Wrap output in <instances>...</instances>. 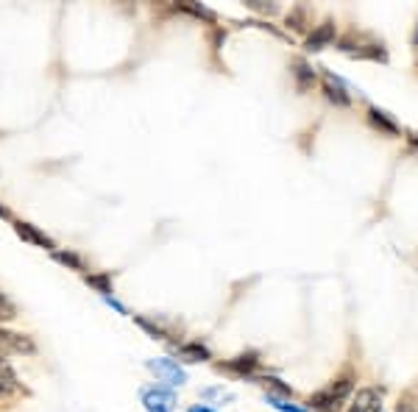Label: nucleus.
Segmentation results:
<instances>
[{"instance_id":"1","label":"nucleus","mask_w":418,"mask_h":412,"mask_svg":"<svg viewBox=\"0 0 418 412\" xmlns=\"http://www.w3.org/2000/svg\"><path fill=\"white\" fill-rule=\"evenodd\" d=\"M338 48L352 56V59H365V62H382L387 64L390 53H387L385 42L377 39L374 33L357 31V28H349L343 36H338Z\"/></svg>"},{"instance_id":"2","label":"nucleus","mask_w":418,"mask_h":412,"mask_svg":"<svg viewBox=\"0 0 418 412\" xmlns=\"http://www.w3.org/2000/svg\"><path fill=\"white\" fill-rule=\"evenodd\" d=\"M354 381L357 379H354L352 371L340 374L338 379H332L326 387H321L318 393H313V396L307 398V407L315 412H340L343 410V404L354 396Z\"/></svg>"},{"instance_id":"3","label":"nucleus","mask_w":418,"mask_h":412,"mask_svg":"<svg viewBox=\"0 0 418 412\" xmlns=\"http://www.w3.org/2000/svg\"><path fill=\"white\" fill-rule=\"evenodd\" d=\"M140 398H142V407L145 412H173L176 410V393L164 384H145L140 390Z\"/></svg>"},{"instance_id":"4","label":"nucleus","mask_w":418,"mask_h":412,"mask_svg":"<svg viewBox=\"0 0 418 412\" xmlns=\"http://www.w3.org/2000/svg\"><path fill=\"white\" fill-rule=\"evenodd\" d=\"M148 371L157 376V381H164L167 387H182V384L187 381L184 368H182L176 359H167V356H160V359H148Z\"/></svg>"},{"instance_id":"5","label":"nucleus","mask_w":418,"mask_h":412,"mask_svg":"<svg viewBox=\"0 0 418 412\" xmlns=\"http://www.w3.org/2000/svg\"><path fill=\"white\" fill-rule=\"evenodd\" d=\"M323 95L329 103H335L338 109H349L352 106V93H349V87H346V81L340 78V75H335L332 70H323Z\"/></svg>"},{"instance_id":"6","label":"nucleus","mask_w":418,"mask_h":412,"mask_svg":"<svg viewBox=\"0 0 418 412\" xmlns=\"http://www.w3.org/2000/svg\"><path fill=\"white\" fill-rule=\"evenodd\" d=\"M259 354L257 351H243L226 362H218V371H226V374H234V376H254L259 371Z\"/></svg>"},{"instance_id":"7","label":"nucleus","mask_w":418,"mask_h":412,"mask_svg":"<svg viewBox=\"0 0 418 412\" xmlns=\"http://www.w3.org/2000/svg\"><path fill=\"white\" fill-rule=\"evenodd\" d=\"M338 42V28H335V20H323L318 26H313V31L307 33V42H304V48L310 51V53H318L323 48H329V45H335Z\"/></svg>"},{"instance_id":"8","label":"nucleus","mask_w":418,"mask_h":412,"mask_svg":"<svg viewBox=\"0 0 418 412\" xmlns=\"http://www.w3.org/2000/svg\"><path fill=\"white\" fill-rule=\"evenodd\" d=\"M382 387H362L352 396L349 412H382Z\"/></svg>"},{"instance_id":"9","label":"nucleus","mask_w":418,"mask_h":412,"mask_svg":"<svg viewBox=\"0 0 418 412\" xmlns=\"http://www.w3.org/2000/svg\"><path fill=\"white\" fill-rule=\"evenodd\" d=\"M365 117H368V126L374 131H380V134H385V137H399L402 134V126L396 123V117L387 115L385 109H380V106H368Z\"/></svg>"},{"instance_id":"10","label":"nucleus","mask_w":418,"mask_h":412,"mask_svg":"<svg viewBox=\"0 0 418 412\" xmlns=\"http://www.w3.org/2000/svg\"><path fill=\"white\" fill-rule=\"evenodd\" d=\"M290 75H293V84H296L298 93H307V90L315 87V67L307 62V59H293Z\"/></svg>"},{"instance_id":"11","label":"nucleus","mask_w":418,"mask_h":412,"mask_svg":"<svg viewBox=\"0 0 418 412\" xmlns=\"http://www.w3.org/2000/svg\"><path fill=\"white\" fill-rule=\"evenodd\" d=\"M176 354H179V359L182 362H207V359H212V351L207 343H201V340H187V343H179L176 346Z\"/></svg>"},{"instance_id":"12","label":"nucleus","mask_w":418,"mask_h":412,"mask_svg":"<svg viewBox=\"0 0 418 412\" xmlns=\"http://www.w3.org/2000/svg\"><path fill=\"white\" fill-rule=\"evenodd\" d=\"M285 23H288V28H293V31L304 33L310 26H313V9L304 6V3L293 6V9L288 11V17H285Z\"/></svg>"},{"instance_id":"13","label":"nucleus","mask_w":418,"mask_h":412,"mask_svg":"<svg viewBox=\"0 0 418 412\" xmlns=\"http://www.w3.org/2000/svg\"><path fill=\"white\" fill-rule=\"evenodd\" d=\"M14 231L26 240V243H33V245H42V248H51V251H56V245L36 228V226H31V223H26V221H17L14 223Z\"/></svg>"},{"instance_id":"14","label":"nucleus","mask_w":418,"mask_h":412,"mask_svg":"<svg viewBox=\"0 0 418 412\" xmlns=\"http://www.w3.org/2000/svg\"><path fill=\"white\" fill-rule=\"evenodd\" d=\"M53 259H56V262H62V265H67V268H73V270H78V273H84V276H87V270H90V268H87V262H84V256L81 254H75V251H70V248H56V251H53Z\"/></svg>"},{"instance_id":"15","label":"nucleus","mask_w":418,"mask_h":412,"mask_svg":"<svg viewBox=\"0 0 418 412\" xmlns=\"http://www.w3.org/2000/svg\"><path fill=\"white\" fill-rule=\"evenodd\" d=\"M14 393H20V381L11 374V368L3 362V365H0V398H9V396H14Z\"/></svg>"},{"instance_id":"16","label":"nucleus","mask_w":418,"mask_h":412,"mask_svg":"<svg viewBox=\"0 0 418 412\" xmlns=\"http://www.w3.org/2000/svg\"><path fill=\"white\" fill-rule=\"evenodd\" d=\"M259 384L265 387V393H273V396H282V398H293V387H288L282 379L276 376H259Z\"/></svg>"},{"instance_id":"17","label":"nucleus","mask_w":418,"mask_h":412,"mask_svg":"<svg viewBox=\"0 0 418 412\" xmlns=\"http://www.w3.org/2000/svg\"><path fill=\"white\" fill-rule=\"evenodd\" d=\"M84 282L90 287H95L103 298H106V295H115V292H112V276H109V273H87Z\"/></svg>"},{"instance_id":"18","label":"nucleus","mask_w":418,"mask_h":412,"mask_svg":"<svg viewBox=\"0 0 418 412\" xmlns=\"http://www.w3.org/2000/svg\"><path fill=\"white\" fill-rule=\"evenodd\" d=\"M265 401H268L273 410H279V412H310L307 407H298V404H293V398H282V396H273V393H265Z\"/></svg>"},{"instance_id":"19","label":"nucleus","mask_w":418,"mask_h":412,"mask_svg":"<svg viewBox=\"0 0 418 412\" xmlns=\"http://www.w3.org/2000/svg\"><path fill=\"white\" fill-rule=\"evenodd\" d=\"M201 398H218L221 404L224 401H234V396L229 390H224V387H207V390H201Z\"/></svg>"},{"instance_id":"20","label":"nucleus","mask_w":418,"mask_h":412,"mask_svg":"<svg viewBox=\"0 0 418 412\" xmlns=\"http://www.w3.org/2000/svg\"><path fill=\"white\" fill-rule=\"evenodd\" d=\"M396 412H418V407H416V393H404V396H399Z\"/></svg>"},{"instance_id":"21","label":"nucleus","mask_w":418,"mask_h":412,"mask_svg":"<svg viewBox=\"0 0 418 412\" xmlns=\"http://www.w3.org/2000/svg\"><path fill=\"white\" fill-rule=\"evenodd\" d=\"M11 317H17V307L0 292V323H3V320H11Z\"/></svg>"},{"instance_id":"22","label":"nucleus","mask_w":418,"mask_h":412,"mask_svg":"<svg viewBox=\"0 0 418 412\" xmlns=\"http://www.w3.org/2000/svg\"><path fill=\"white\" fill-rule=\"evenodd\" d=\"M249 6H251L254 11H265V14H276V11H279V6H265V3H259V0H251Z\"/></svg>"},{"instance_id":"23","label":"nucleus","mask_w":418,"mask_h":412,"mask_svg":"<svg viewBox=\"0 0 418 412\" xmlns=\"http://www.w3.org/2000/svg\"><path fill=\"white\" fill-rule=\"evenodd\" d=\"M103 301H106V304H109V307H115V310H117V312H120V315H129V310H126V307H123V304H120V301H117V298H115V295H106V298H103Z\"/></svg>"},{"instance_id":"24","label":"nucleus","mask_w":418,"mask_h":412,"mask_svg":"<svg viewBox=\"0 0 418 412\" xmlns=\"http://www.w3.org/2000/svg\"><path fill=\"white\" fill-rule=\"evenodd\" d=\"M226 39L224 28H212V48H221V42Z\"/></svg>"},{"instance_id":"25","label":"nucleus","mask_w":418,"mask_h":412,"mask_svg":"<svg viewBox=\"0 0 418 412\" xmlns=\"http://www.w3.org/2000/svg\"><path fill=\"white\" fill-rule=\"evenodd\" d=\"M404 139H407V148L418 154V131H407V137H404Z\"/></svg>"},{"instance_id":"26","label":"nucleus","mask_w":418,"mask_h":412,"mask_svg":"<svg viewBox=\"0 0 418 412\" xmlns=\"http://www.w3.org/2000/svg\"><path fill=\"white\" fill-rule=\"evenodd\" d=\"M187 412H218V410H212L207 404H193V407H187Z\"/></svg>"},{"instance_id":"27","label":"nucleus","mask_w":418,"mask_h":412,"mask_svg":"<svg viewBox=\"0 0 418 412\" xmlns=\"http://www.w3.org/2000/svg\"><path fill=\"white\" fill-rule=\"evenodd\" d=\"M410 42H413V48H418V26H416V31H413V36H410Z\"/></svg>"}]
</instances>
